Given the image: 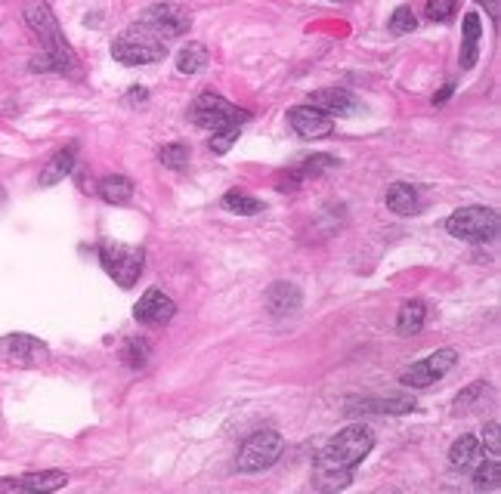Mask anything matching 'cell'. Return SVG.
I'll use <instances>...</instances> for the list:
<instances>
[{
	"mask_svg": "<svg viewBox=\"0 0 501 494\" xmlns=\"http://www.w3.org/2000/svg\"><path fill=\"white\" fill-rule=\"evenodd\" d=\"M375 448V433L366 424H350L316 455V485L337 491L350 485V469L362 464Z\"/></svg>",
	"mask_w": 501,
	"mask_h": 494,
	"instance_id": "1",
	"label": "cell"
},
{
	"mask_svg": "<svg viewBox=\"0 0 501 494\" xmlns=\"http://www.w3.org/2000/svg\"><path fill=\"white\" fill-rule=\"evenodd\" d=\"M26 22H28V28L37 35L40 47H44L37 59L31 62V68L35 71H59V75H69V71L78 68L75 53H71L69 40H66V35H62L59 22H56V16H53L47 0H31V4L26 6Z\"/></svg>",
	"mask_w": 501,
	"mask_h": 494,
	"instance_id": "2",
	"label": "cell"
},
{
	"mask_svg": "<svg viewBox=\"0 0 501 494\" xmlns=\"http://www.w3.org/2000/svg\"><path fill=\"white\" fill-rule=\"evenodd\" d=\"M165 40L152 35L149 28H143L140 22L112 40V59L121 66H152V62L165 59Z\"/></svg>",
	"mask_w": 501,
	"mask_h": 494,
	"instance_id": "3",
	"label": "cell"
},
{
	"mask_svg": "<svg viewBox=\"0 0 501 494\" xmlns=\"http://www.w3.org/2000/svg\"><path fill=\"white\" fill-rule=\"evenodd\" d=\"M192 124L201 127V131H226V127H241L245 121H250V111L239 109V105L226 102L223 96L217 93H201L189 109Z\"/></svg>",
	"mask_w": 501,
	"mask_h": 494,
	"instance_id": "4",
	"label": "cell"
},
{
	"mask_svg": "<svg viewBox=\"0 0 501 494\" xmlns=\"http://www.w3.org/2000/svg\"><path fill=\"white\" fill-rule=\"evenodd\" d=\"M446 232L452 238L474 241V245H486L498 235V214L492 207H462L446 220Z\"/></svg>",
	"mask_w": 501,
	"mask_h": 494,
	"instance_id": "5",
	"label": "cell"
},
{
	"mask_svg": "<svg viewBox=\"0 0 501 494\" xmlns=\"http://www.w3.org/2000/svg\"><path fill=\"white\" fill-rule=\"evenodd\" d=\"M100 263L102 269L109 272V279L115 281L118 288H133L136 279L143 272L145 263V250L136 245H118V241H106L100 247Z\"/></svg>",
	"mask_w": 501,
	"mask_h": 494,
	"instance_id": "6",
	"label": "cell"
},
{
	"mask_svg": "<svg viewBox=\"0 0 501 494\" xmlns=\"http://www.w3.org/2000/svg\"><path fill=\"white\" fill-rule=\"evenodd\" d=\"M285 455V439L272 429H261V433L248 436L239 451V469L241 473H263L276 460Z\"/></svg>",
	"mask_w": 501,
	"mask_h": 494,
	"instance_id": "7",
	"label": "cell"
},
{
	"mask_svg": "<svg viewBox=\"0 0 501 494\" xmlns=\"http://www.w3.org/2000/svg\"><path fill=\"white\" fill-rule=\"evenodd\" d=\"M455 364H458V352L452 350V346H446V350H436L433 355H427V359L415 362L411 368L402 371L400 384L411 386V390H427V386H433L436 380L446 377Z\"/></svg>",
	"mask_w": 501,
	"mask_h": 494,
	"instance_id": "8",
	"label": "cell"
},
{
	"mask_svg": "<svg viewBox=\"0 0 501 494\" xmlns=\"http://www.w3.org/2000/svg\"><path fill=\"white\" fill-rule=\"evenodd\" d=\"M140 26L149 28L152 35L161 40H171V37H183L186 31H189L192 16L180 4H155L140 16Z\"/></svg>",
	"mask_w": 501,
	"mask_h": 494,
	"instance_id": "9",
	"label": "cell"
},
{
	"mask_svg": "<svg viewBox=\"0 0 501 494\" xmlns=\"http://www.w3.org/2000/svg\"><path fill=\"white\" fill-rule=\"evenodd\" d=\"M288 124L291 131L297 136H304V140H325V136L335 133V121L325 111H319L316 105H294V109H288Z\"/></svg>",
	"mask_w": 501,
	"mask_h": 494,
	"instance_id": "10",
	"label": "cell"
},
{
	"mask_svg": "<svg viewBox=\"0 0 501 494\" xmlns=\"http://www.w3.org/2000/svg\"><path fill=\"white\" fill-rule=\"evenodd\" d=\"M0 355L16 364H40L50 359V350H47L44 340L31 334H6L0 337Z\"/></svg>",
	"mask_w": 501,
	"mask_h": 494,
	"instance_id": "11",
	"label": "cell"
},
{
	"mask_svg": "<svg viewBox=\"0 0 501 494\" xmlns=\"http://www.w3.org/2000/svg\"><path fill=\"white\" fill-rule=\"evenodd\" d=\"M174 315H176L174 300L158 288H149L140 297V303L133 306V319L145 321V325H165V321H171Z\"/></svg>",
	"mask_w": 501,
	"mask_h": 494,
	"instance_id": "12",
	"label": "cell"
},
{
	"mask_svg": "<svg viewBox=\"0 0 501 494\" xmlns=\"http://www.w3.org/2000/svg\"><path fill=\"white\" fill-rule=\"evenodd\" d=\"M310 105H316L319 111H325L331 118H346L353 111H359V100L350 90H341V87H322V90L310 93Z\"/></svg>",
	"mask_w": 501,
	"mask_h": 494,
	"instance_id": "13",
	"label": "cell"
},
{
	"mask_svg": "<svg viewBox=\"0 0 501 494\" xmlns=\"http://www.w3.org/2000/svg\"><path fill=\"white\" fill-rule=\"evenodd\" d=\"M415 411V399L406 395V399H353L346 402V417H371V415H409Z\"/></svg>",
	"mask_w": 501,
	"mask_h": 494,
	"instance_id": "14",
	"label": "cell"
},
{
	"mask_svg": "<svg viewBox=\"0 0 501 494\" xmlns=\"http://www.w3.org/2000/svg\"><path fill=\"white\" fill-rule=\"evenodd\" d=\"M69 482L66 473L59 469H47V473H28V476H13V479H0V489H16V491H56Z\"/></svg>",
	"mask_w": 501,
	"mask_h": 494,
	"instance_id": "15",
	"label": "cell"
},
{
	"mask_svg": "<svg viewBox=\"0 0 501 494\" xmlns=\"http://www.w3.org/2000/svg\"><path fill=\"white\" fill-rule=\"evenodd\" d=\"M75 158H78V142H69L66 149H59L50 161H47L44 170H40V180L37 183L44 185V189H50V185L62 183L71 173V170H75Z\"/></svg>",
	"mask_w": 501,
	"mask_h": 494,
	"instance_id": "16",
	"label": "cell"
},
{
	"mask_svg": "<svg viewBox=\"0 0 501 494\" xmlns=\"http://www.w3.org/2000/svg\"><path fill=\"white\" fill-rule=\"evenodd\" d=\"M384 201H387V207L400 216H415V214H421V207H424L421 192L409 183H393L390 189H387Z\"/></svg>",
	"mask_w": 501,
	"mask_h": 494,
	"instance_id": "17",
	"label": "cell"
},
{
	"mask_svg": "<svg viewBox=\"0 0 501 494\" xmlns=\"http://www.w3.org/2000/svg\"><path fill=\"white\" fill-rule=\"evenodd\" d=\"M297 306H301V290L288 285V281H276V285L266 290V310H270V315H276V319H285Z\"/></svg>",
	"mask_w": 501,
	"mask_h": 494,
	"instance_id": "18",
	"label": "cell"
},
{
	"mask_svg": "<svg viewBox=\"0 0 501 494\" xmlns=\"http://www.w3.org/2000/svg\"><path fill=\"white\" fill-rule=\"evenodd\" d=\"M462 31H464V44H462V56H458V66H462V71H471L476 66V44H480V35H483L480 16L467 13Z\"/></svg>",
	"mask_w": 501,
	"mask_h": 494,
	"instance_id": "19",
	"label": "cell"
},
{
	"mask_svg": "<svg viewBox=\"0 0 501 494\" xmlns=\"http://www.w3.org/2000/svg\"><path fill=\"white\" fill-rule=\"evenodd\" d=\"M424 319H427V306L421 300H409V303H402L400 315H396V331H400L402 337H411L424 328Z\"/></svg>",
	"mask_w": 501,
	"mask_h": 494,
	"instance_id": "20",
	"label": "cell"
},
{
	"mask_svg": "<svg viewBox=\"0 0 501 494\" xmlns=\"http://www.w3.org/2000/svg\"><path fill=\"white\" fill-rule=\"evenodd\" d=\"M96 192H100V198L106 201V205H127V201L133 198V183L127 180V176H106V180H100L96 185Z\"/></svg>",
	"mask_w": 501,
	"mask_h": 494,
	"instance_id": "21",
	"label": "cell"
},
{
	"mask_svg": "<svg viewBox=\"0 0 501 494\" xmlns=\"http://www.w3.org/2000/svg\"><path fill=\"white\" fill-rule=\"evenodd\" d=\"M208 47L205 44H186L180 53H176V71L180 75H198V71L208 68Z\"/></svg>",
	"mask_w": 501,
	"mask_h": 494,
	"instance_id": "22",
	"label": "cell"
},
{
	"mask_svg": "<svg viewBox=\"0 0 501 494\" xmlns=\"http://www.w3.org/2000/svg\"><path fill=\"white\" fill-rule=\"evenodd\" d=\"M476 457H480V442H476V436H462V439H455V445L449 448V464L455 469H471L476 464Z\"/></svg>",
	"mask_w": 501,
	"mask_h": 494,
	"instance_id": "23",
	"label": "cell"
},
{
	"mask_svg": "<svg viewBox=\"0 0 501 494\" xmlns=\"http://www.w3.org/2000/svg\"><path fill=\"white\" fill-rule=\"evenodd\" d=\"M223 207L229 210V214H239V216H254V214H261L263 210V201L248 195V192L232 189V192H226L223 195Z\"/></svg>",
	"mask_w": 501,
	"mask_h": 494,
	"instance_id": "24",
	"label": "cell"
},
{
	"mask_svg": "<svg viewBox=\"0 0 501 494\" xmlns=\"http://www.w3.org/2000/svg\"><path fill=\"white\" fill-rule=\"evenodd\" d=\"M474 489L476 491H498L501 489V464H498V457L483 460V464L474 469Z\"/></svg>",
	"mask_w": 501,
	"mask_h": 494,
	"instance_id": "25",
	"label": "cell"
},
{
	"mask_svg": "<svg viewBox=\"0 0 501 494\" xmlns=\"http://www.w3.org/2000/svg\"><path fill=\"white\" fill-rule=\"evenodd\" d=\"M341 161L337 158H331V155H313V158H306L301 167L294 170V180H316V176H325L331 173Z\"/></svg>",
	"mask_w": 501,
	"mask_h": 494,
	"instance_id": "26",
	"label": "cell"
},
{
	"mask_svg": "<svg viewBox=\"0 0 501 494\" xmlns=\"http://www.w3.org/2000/svg\"><path fill=\"white\" fill-rule=\"evenodd\" d=\"M145 359H149V343H145L143 337H131L124 346H121V362H124L131 371H140Z\"/></svg>",
	"mask_w": 501,
	"mask_h": 494,
	"instance_id": "27",
	"label": "cell"
},
{
	"mask_svg": "<svg viewBox=\"0 0 501 494\" xmlns=\"http://www.w3.org/2000/svg\"><path fill=\"white\" fill-rule=\"evenodd\" d=\"M458 13V4L455 0H427L424 6V16L431 22H436V26H442V22H452Z\"/></svg>",
	"mask_w": 501,
	"mask_h": 494,
	"instance_id": "28",
	"label": "cell"
},
{
	"mask_svg": "<svg viewBox=\"0 0 501 494\" xmlns=\"http://www.w3.org/2000/svg\"><path fill=\"white\" fill-rule=\"evenodd\" d=\"M158 158H161V164H165V167H171V170H183L186 164H189V145H183V142H171V145H165V149L158 152Z\"/></svg>",
	"mask_w": 501,
	"mask_h": 494,
	"instance_id": "29",
	"label": "cell"
},
{
	"mask_svg": "<svg viewBox=\"0 0 501 494\" xmlns=\"http://www.w3.org/2000/svg\"><path fill=\"white\" fill-rule=\"evenodd\" d=\"M418 28V16L411 6H396L390 16V31L393 35H411Z\"/></svg>",
	"mask_w": 501,
	"mask_h": 494,
	"instance_id": "30",
	"label": "cell"
},
{
	"mask_svg": "<svg viewBox=\"0 0 501 494\" xmlns=\"http://www.w3.org/2000/svg\"><path fill=\"white\" fill-rule=\"evenodd\" d=\"M239 133H241V127H226V131H217L211 136V152H214V155H226V152L232 149V142L239 140Z\"/></svg>",
	"mask_w": 501,
	"mask_h": 494,
	"instance_id": "31",
	"label": "cell"
},
{
	"mask_svg": "<svg viewBox=\"0 0 501 494\" xmlns=\"http://www.w3.org/2000/svg\"><path fill=\"white\" fill-rule=\"evenodd\" d=\"M480 448H486L489 457L501 455V426L496 424V420H489L486 429H483V445H480Z\"/></svg>",
	"mask_w": 501,
	"mask_h": 494,
	"instance_id": "32",
	"label": "cell"
},
{
	"mask_svg": "<svg viewBox=\"0 0 501 494\" xmlns=\"http://www.w3.org/2000/svg\"><path fill=\"white\" fill-rule=\"evenodd\" d=\"M492 390L486 384H474V386H467V390L458 395V402H455V408H471V405H480L483 402V395H489Z\"/></svg>",
	"mask_w": 501,
	"mask_h": 494,
	"instance_id": "33",
	"label": "cell"
},
{
	"mask_svg": "<svg viewBox=\"0 0 501 494\" xmlns=\"http://www.w3.org/2000/svg\"><path fill=\"white\" fill-rule=\"evenodd\" d=\"M124 100L131 102V105H145V100H149V90H145V87H131Z\"/></svg>",
	"mask_w": 501,
	"mask_h": 494,
	"instance_id": "34",
	"label": "cell"
},
{
	"mask_svg": "<svg viewBox=\"0 0 501 494\" xmlns=\"http://www.w3.org/2000/svg\"><path fill=\"white\" fill-rule=\"evenodd\" d=\"M452 93H455V84H446V87H442V90H440V93H436V96H433V105H446Z\"/></svg>",
	"mask_w": 501,
	"mask_h": 494,
	"instance_id": "35",
	"label": "cell"
},
{
	"mask_svg": "<svg viewBox=\"0 0 501 494\" xmlns=\"http://www.w3.org/2000/svg\"><path fill=\"white\" fill-rule=\"evenodd\" d=\"M476 4H480V6H486L489 16H492V22L498 19V0H476Z\"/></svg>",
	"mask_w": 501,
	"mask_h": 494,
	"instance_id": "36",
	"label": "cell"
},
{
	"mask_svg": "<svg viewBox=\"0 0 501 494\" xmlns=\"http://www.w3.org/2000/svg\"><path fill=\"white\" fill-rule=\"evenodd\" d=\"M4 205H6V189L0 185V207H4Z\"/></svg>",
	"mask_w": 501,
	"mask_h": 494,
	"instance_id": "37",
	"label": "cell"
}]
</instances>
